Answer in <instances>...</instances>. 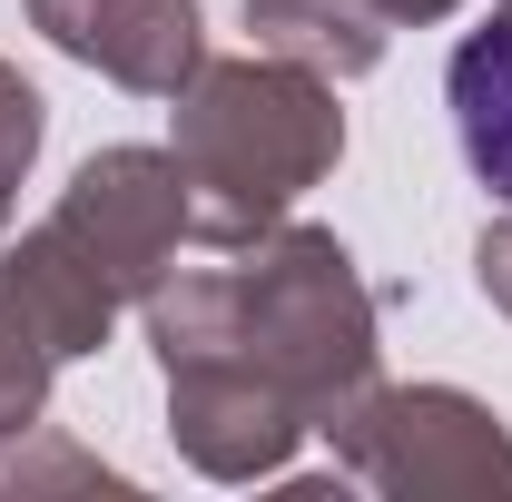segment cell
I'll list each match as a JSON object with an SVG mask.
<instances>
[{
  "instance_id": "1",
  "label": "cell",
  "mask_w": 512,
  "mask_h": 502,
  "mask_svg": "<svg viewBox=\"0 0 512 502\" xmlns=\"http://www.w3.org/2000/svg\"><path fill=\"white\" fill-rule=\"evenodd\" d=\"M148 335L168 365V434L217 483L276 473L375 394V306L325 227H266L247 266L217 276H158Z\"/></svg>"
},
{
  "instance_id": "3",
  "label": "cell",
  "mask_w": 512,
  "mask_h": 502,
  "mask_svg": "<svg viewBox=\"0 0 512 502\" xmlns=\"http://www.w3.org/2000/svg\"><path fill=\"white\" fill-rule=\"evenodd\" d=\"M335 453L375 483V493H512V443L503 424L453 394V384H414V394H365L345 424H335Z\"/></svg>"
},
{
  "instance_id": "10",
  "label": "cell",
  "mask_w": 512,
  "mask_h": 502,
  "mask_svg": "<svg viewBox=\"0 0 512 502\" xmlns=\"http://www.w3.org/2000/svg\"><path fill=\"white\" fill-rule=\"evenodd\" d=\"M40 128H50V109H40V89H30L20 69L0 60V227H10V197H20V178H30V158H40Z\"/></svg>"
},
{
  "instance_id": "6",
  "label": "cell",
  "mask_w": 512,
  "mask_h": 502,
  "mask_svg": "<svg viewBox=\"0 0 512 502\" xmlns=\"http://www.w3.org/2000/svg\"><path fill=\"white\" fill-rule=\"evenodd\" d=\"M0 286L30 306V325L50 335V355H89V345H109V325H119V306H128V296H119V286H109L79 247H69L50 217L0 256Z\"/></svg>"
},
{
  "instance_id": "12",
  "label": "cell",
  "mask_w": 512,
  "mask_h": 502,
  "mask_svg": "<svg viewBox=\"0 0 512 502\" xmlns=\"http://www.w3.org/2000/svg\"><path fill=\"white\" fill-rule=\"evenodd\" d=\"M365 10H375V20H384V30H394V20H444V10H453V0H365Z\"/></svg>"
},
{
  "instance_id": "11",
  "label": "cell",
  "mask_w": 512,
  "mask_h": 502,
  "mask_svg": "<svg viewBox=\"0 0 512 502\" xmlns=\"http://www.w3.org/2000/svg\"><path fill=\"white\" fill-rule=\"evenodd\" d=\"M473 266H483V296L512 315V217L503 227H483V247H473Z\"/></svg>"
},
{
  "instance_id": "5",
  "label": "cell",
  "mask_w": 512,
  "mask_h": 502,
  "mask_svg": "<svg viewBox=\"0 0 512 502\" xmlns=\"http://www.w3.org/2000/svg\"><path fill=\"white\" fill-rule=\"evenodd\" d=\"M30 20L60 40L69 60L109 69L138 99H178L197 69H207L197 0H30Z\"/></svg>"
},
{
  "instance_id": "2",
  "label": "cell",
  "mask_w": 512,
  "mask_h": 502,
  "mask_svg": "<svg viewBox=\"0 0 512 502\" xmlns=\"http://www.w3.org/2000/svg\"><path fill=\"white\" fill-rule=\"evenodd\" d=\"M178 178H188V237L256 247L296 197L345 158L335 79L306 60H207L178 89Z\"/></svg>"
},
{
  "instance_id": "4",
  "label": "cell",
  "mask_w": 512,
  "mask_h": 502,
  "mask_svg": "<svg viewBox=\"0 0 512 502\" xmlns=\"http://www.w3.org/2000/svg\"><path fill=\"white\" fill-rule=\"evenodd\" d=\"M50 227H60L119 296L148 306L158 276H168V256H178V237H188V178H178L168 148H99L60 188Z\"/></svg>"
},
{
  "instance_id": "7",
  "label": "cell",
  "mask_w": 512,
  "mask_h": 502,
  "mask_svg": "<svg viewBox=\"0 0 512 502\" xmlns=\"http://www.w3.org/2000/svg\"><path fill=\"white\" fill-rule=\"evenodd\" d=\"M444 99H453V138H463L473 178L512 207V0L463 40V50H453Z\"/></svg>"
},
{
  "instance_id": "9",
  "label": "cell",
  "mask_w": 512,
  "mask_h": 502,
  "mask_svg": "<svg viewBox=\"0 0 512 502\" xmlns=\"http://www.w3.org/2000/svg\"><path fill=\"white\" fill-rule=\"evenodd\" d=\"M50 335L30 325V306L0 286V434H30L40 424V404H50Z\"/></svg>"
},
{
  "instance_id": "8",
  "label": "cell",
  "mask_w": 512,
  "mask_h": 502,
  "mask_svg": "<svg viewBox=\"0 0 512 502\" xmlns=\"http://www.w3.org/2000/svg\"><path fill=\"white\" fill-rule=\"evenodd\" d=\"M247 30L276 60H306L325 79H365L384 60V20L365 0H247Z\"/></svg>"
}]
</instances>
